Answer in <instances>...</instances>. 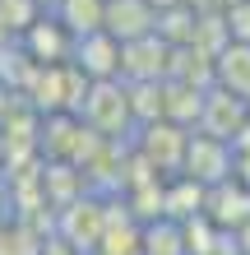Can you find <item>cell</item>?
I'll use <instances>...</instances> for the list:
<instances>
[{"label":"cell","mask_w":250,"mask_h":255,"mask_svg":"<svg viewBox=\"0 0 250 255\" xmlns=\"http://www.w3.org/2000/svg\"><path fill=\"white\" fill-rule=\"evenodd\" d=\"M79 121L102 134V139H121L135 130V112H130V88L125 79H88L83 102H79Z\"/></svg>","instance_id":"6da1fadb"},{"label":"cell","mask_w":250,"mask_h":255,"mask_svg":"<svg viewBox=\"0 0 250 255\" xmlns=\"http://www.w3.org/2000/svg\"><path fill=\"white\" fill-rule=\"evenodd\" d=\"M185 139H190V130L176 126V121H149V126H135V158H139L149 172L171 176V172H181Z\"/></svg>","instance_id":"7a4b0ae2"},{"label":"cell","mask_w":250,"mask_h":255,"mask_svg":"<svg viewBox=\"0 0 250 255\" xmlns=\"http://www.w3.org/2000/svg\"><path fill=\"white\" fill-rule=\"evenodd\" d=\"M181 176H190L195 186H218L227 176H237V144L213 139V134H190L185 139V158H181Z\"/></svg>","instance_id":"3957f363"},{"label":"cell","mask_w":250,"mask_h":255,"mask_svg":"<svg viewBox=\"0 0 250 255\" xmlns=\"http://www.w3.org/2000/svg\"><path fill=\"white\" fill-rule=\"evenodd\" d=\"M204 134H213V139H227V144H237L246 126H250V102L237 98V93H227V88H218L209 84L204 88V102H199V121H195Z\"/></svg>","instance_id":"277c9868"},{"label":"cell","mask_w":250,"mask_h":255,"mask_svg":"<svg viewBox=\"0 0 250 255\" xmlns=\"http://www.w3.org/2000/svg\"><path fill=\"white\" fill-rule=\"evenodd\" d=\"M14 47H19L33 65H65V61H70V47H75V37L65 33V23L56 19L51 9H42L37 19L28 23L19 37H14Z\"/></svg>","instance_id":"5b68a950"},{"label":"cell","mask_w":250,"mask_h":255,"mask_svg":"<svg viewBox=\"0 0 250 255\" xmlns=\"http://www.w3.org/2000/svg\"><path fill=\"white\" fill-rule=\"evenodd\" d=\"M167 65H171V47L158 33L121 42V79L125 84H158V79H167Z\"/></svg>","instance_id":"8992f818"},{"label":"cell","mask_w":250,"mask_h":255,"mask_svg":"<svg viewBox=\"0 0 250 255\" xmlns=\"http://www.w3.org/2000/svg\"><path fill=\"white\" fill-rule=\"evenodd\" d=\"M70 65H75L83 79H121V42L111 33H83L70 47Z\"/></svg>","instance_id":"52a82bcc"},{"label":"cell","mask_w":250,"mask_h":255,"mask_svg":"<svg viewBox=\"0 0 250 255\" xmlns=\"http://www.w3.org/2000/svg\"><path fill=\"white\" fill-rule=\"evenodd\" d=\"M204 218L223 232H237L241 223H250V186L241 176H227V181L209 186L204 190Z\"/></svg>","instance_id":"ba28073f"},{"label":"cell","mask_w":250,"mask_h":255,"mask_svg":"<svg viewBox=\"0 0 250 255\" xmlns=\"http://www.w3.org/2000/svg\"><path fill=\"white\" fill-rule=\"evenodd\" d=\"M158 28V9L149 0H107V14H102V33H111L116 42H135L144 33Z\"/></svg>","instance_id":"9c48e42d"},{"label":"cell","mask_w":250,"mask_h":255,"mask_svg":"<svg viewBox=\"0 0 250 255\" xmlns=\"http://www.w3.org/2000/svg\"><path fill=\"white\" fill-rule=\"evenodd\" d=\"M213 84L250 102V47H241V42H227V47L213 56Z\"/></svg>","instance_id":"30bf717a"},{"label":"cell","mask_w":250,"mask_h":255,"mask_svg":"<svg viewBox=\"0 0 250 255\" xmlns=\"http://www.w3.org/2000/svg\"><path fill=\"white\" fill-rule=\"evenodd\" d=\"M51 14L65 23V33H70V37H83V33H97V28H102L107 0H61Z\"/></svg>","instance_id":"8fae6325"},{"label":"cell","mask_w":250,"mask_h":255,"mask_svg":"<svg viewBox=\"0 0 250 255\" xmlns=\"http://www.w3.org/2000/svg\"><path fill=\"white\" fill-rule=\"evenodd\" d=\"M223 28H227V42L250 47V0H237V5L223 9Z\"/></svg>","instance_id":"7c38bea8"},{"label":"cell","mask_w":250,"mask_h":255,"mask_svg":"<svg viewBox=\"0 0 250 255\" xmlns=\"http://www.w3.org/2000/svg\"><path fill=\"white\" fill-rule=\"evenodd\" d=\"M37 255H79V251L70 246L65 237H51V242H42V246H37Z\"/></svg>","instance_id":"4fadbf2b"},{"label":"cell","mask_w":250,"mask_h":255,"mask_svg":"<svg viewBox=\"0 0 250 255\" xmlns=\"http://www.w3.org/2000/svg\"><path fill=\"white\" fill-rule=\"evenodd\" d=\"M232 242H237V255H250V223H241V228L232 232Z\"/></svg>","instance_id":"5bb4252c"},{"label":"cell","mask_w":250,"mask_h":255,"mask_svg":"<svg viewBox=\"0 0 250 255\" xmlns=\"http://www.w3.org/2000/svg\"><path fill=\"white\" fill-rule=\"evenodd\" d=\"M56 5H61V0H42V9H56Z\"/></svg>","instance_id":"9a60e30c"}]
</instances>
